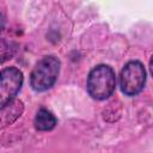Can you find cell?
Returning <instances> with one entry per match:
<instances>
[{
  "instance_id": "cell-2",
  "label": "cell",
  "mask_w": 153,
  "mask_h": 153,
  "mask_svg": "<svg viewBox=\"0 0 153 153\" xmlns=\"http://www.w3.org/2000/svg\"><path fill=\"white\" fill-rule=\"evenodd\" d=\"M60 66V60L56 56H44L37 62L30 74L31 87L37 92H43L50 88L57 79Z\"/></svg>"
},
{
  "instance_id": "cell-3",
  "label": "cell",
  "mask_w": 153,
  "mask_h": 153,
  "mask_svg": "<svg viewBox=\"0 0 153 153\" xmlns=\"http://www.w3.org/2000/svg\"><path fill=\"white\" fill-rule=\"evenodd\" d=\"M146 82V69L140 61H129L120 75V86L126 96H136Z\"/></svg>"
},
{
  "instance_id": "cell-6",
  "label": "cell",
  "mask_w": 153,
  "mask_h": 153,
  "mask_svg": "<svg viewBox=\"0 0 153 153\" xmlns=\"http://www.w3.org/2000/svg\"><path fill=\"white\" fill-rule=\"evenodd\" d=\"M33 124H35V128L39 131H49L55 128V126L57 124V120L51 111H49L48 109L41 108L36 114Z\"/></svg>"
},
{
  "instance_id": "cell-7",
  "label": "cell",
  "mask_w": 153,
  "mask_h": 153,
  "mask_svg": "<svg viewBox=\"0 0 153 153\" xmlns=\"http://www.w3.org/2000/svg\"><path fill=\"white\" fill-rule=\"evenodd\" d=\"M17 43L8 38H0V65L8 61L16 53Z\"/></svg>"
},
{
  "instance_id": "cell-1",
  "label": "cell",
  "mask_w": 153,
  "mask_h": 153,
  "mask_svg": "<svg viewBox=\"0 0 153 153\" xmlns=\"http://www.w3.org/2000/svg\"><path fill=\"white\" fill-rule=\"evenodd\" d=\"M116 86V75L114 69L108 65L96 66L88 74L87 78V92L97 100L109 98Z\"/></svg>"
},
{
  "instance_id": "cell-5",
  "label": "cell",
  "mask_w": 153,
  "mask_h": 153,
  "mask_svg": "<svg viewBox=\"0 0 153 153\" xmlns=\"http://www.w3.org/2000/svg\"><path fill=\"white\" fill-rule=\"evenodd\" d=\"M24 111V103L20 99H13L0 106V129H4L16 122Z\"/></svg>"
},
{
  "instance_id": "cell-4",
  "label": "cell",
  "mask_w": 153,
  "mask_h": 153,
  "mask_svg": "<svg viewBox=\"0 0 153 153\" xmlns=\"http://www.w3.org/2000/svg\"><path fill=\"white\" fill-rule=\"evenodd\" d=\"M23 85V73L16 67L0 71V106L13 100Z\"/></svg>"
}]
</instances>
